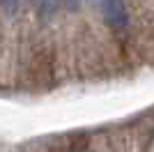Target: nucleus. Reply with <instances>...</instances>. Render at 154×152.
<instances>
[{"mask_svg": "<svg viewBox=\"0 0 154 152\" xmlns=\"http://www.w3.org/2000/svg\"><path fill=\"white\" fill-rule=\"evenodd\" d=\"M101 14L106 19V23L113 25V28H124L129 21L124 0H101Z\"/></svg>", "mask_w": 154, "mask_h": 152, "instance_id": "1", "label": "nucleus"}, {"mask_svg": "<svg viewBox=\"0 0 154 152\" xmlns=\"http://www.w3.org/2000/svg\"><path fill=\"white\" fill-rule=\"evenodd\" d=\"M19 7H21V0H2V9H5L7 14L16 12Z\"/></svg>", "mask_w": 154, "mask_h": 152, "instance_id": "2", "label": "nucleus"}, {"mask_svg": "<svg viewBox=\"0 0 154 152\" xmlns=\"http://www.w3.org/2000/svg\"><path fill=\"white\" fill-rule=\"evenodd\" d=\"M58 2H60V0H39V5H42V9H44V12L55 9V7H58Z\"/></svg>", "mask_w": 154, "mask_h": 152, "instance_id": "3", "label": "nucleus"}, {"mask_svg": "<svg viewBox=\"0 0 154 152\" xmlns=\"http://www.w3.org/2000/svg\"><path fill=\"white\" fill-rule=\"evenodd\" d=\"M64 2H67V7H76L81 0H64Z\"/></svg>", "mask_w": 154, "mask_h": 152, "instance_id": "4", "label": "nucleus"}]
</instances>
